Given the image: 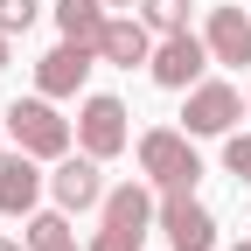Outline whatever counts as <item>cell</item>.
<instances>
[{
    "instance_id": "1",
    "label": "cell",
    "mask_w": 251,
    "mask_h": 251,
    "mask_svg": "<svg viewBox=\"0 0 251 251\" xmlns=\"http://www.w3.org/2000/svg\"><path fill=\"white\" fill-rule=\"evenodd\" d=\"M153 224H161V202H153L140 181H119L98 202V237H91V251H140V237Z\"/></svg>"
},
{
    "instance_id": "2",
    "label": "cell",
    "mask_w": 251,
    "mask_h": 251,
    "mask_svg": "<svg viewBox=\"0 0 251 251\" xmlns=\"http://www.w3.org/2000/svg\"><path fill=\"white\" fill-rule=\"evenodd\" d=\"M140 175L161 188V196H175V188H196V181H202L196 140L175 133V126H147V133H140Z\"/></svg>"
},
{
    "instance_id": "3",
    "label": "cell",
    "mask_w": 251,
    "mask_h": 251,
    "mask_svg": "<svg viewBox=\"0 0 251 251\" xmlns=\"http://www.w3.org/2000/svg\"><path fill=\"white\" fill-rule=\"evenodd\" d=\"M7 133H14V147L21 153H35V161H63L70 153V140H77V126L56 112V98H14L7 105Z\"/></svg>"
},
{
    "instance_id": "4",
    "label": "cell",
    "mask_w": 251,
    "mask_h": 251,
    "mask_svg": "<svg viewBox=\"0 0 251 251\" xmlns=\"http://www.w3.org/2000/svg\"><path fill=\"white\" fill-rule=\"evenodd\" d=\"M237 119H244V91L237 84H224V77L188 84V105H181V133L188 140H224V133H237Z\"/></svg>"
},
{
    "instance_id": "5",
    "label": "cell",
    "mask_w": 251,
    "mask_h": 251,
    "mask_svg": "<svg viewBox=\"0 0 251 251\" xmlns=\"http://www.w3.org/2000/svg\"><path fill=\"white\" fill-rule=\"evenodd\" d=\"M77 147L98 153V161H112V153L133 147V126H126V105L112 98V91H91V98L77 105Z\"/></svg>"
},
{
    "instance_id": "6",
    "label": "cell",
    "mask_w": 251,
    "mask_h": 251,
    "mask_svg": "<svg viewBox=\"0 0 251 251\" xmlns=\"http://www.w3.org/2000/svg\"><path fill=\"white\" fill-rule=\"evenodd\" d=\"M209 63H216L209 42H202V35H188V28H175V35L153 42V63H147V70H153V84H161V91H188V84H202Z\"/></svg>"
},
{
    "instance_id": "7",
    "label": "cell",
    "mask_w": 251,
    "mask_h": 251,
    "mask_svg": "<svg viewBox=\"0 0 251 251\" xmlns=\"http://www.w3.org/2000/svg\"><path fill=\"white\" fill-rule=\"evenodd\" d=\"M161 237H168V251H216V216L196 202V188L161 196Z\"/></svg>"
},
{
    "instance_id": "8",
    "label": "cell",
    "mask_w": 251,
    "mask_h": 251,
    "mask_svg": "<svg viewBox=\"0 0 251 251\" xmlns=\"http://www.w3.org/2000/svg\"><path fill=\"white\" fill-rule=\"evenodd\" d=\"M105 161H98V153H63V161H56V175H49V196H56V209H98L105 202V175H98Z\"/></svg>"
},
{
    "instance_id": "9",
    "label": "cell",
    "mask_w": 251,
    "mask_h": 251,
    "mask_svg": "<svg viewBox=\"0 0 251 251\" xmlns=\"http://www.w3.org/2000/svg\"><path fill=\"white\" fill-rule=\"evenodd\" d=\"M91 63H98V49L63 35V42L35 63V91H42V98H77V91H84V77H91Z\"/></svg>"
},
{
    "instance_id": "10",
    "label": "cell",
    "mask_w": 251,
    "mask_h": 251,
    "mask_svg": "<svg viewBox=\"0 0 251 251\" xmlns=\"http://www.w3.org/2000/svg\"><path fill=\"white\" fill-rule=\"evenodd\" d=\"M42 202V168H35V153H0V216H35Z\"/></svg>"
},
{
    "instance_id": "11",
    "label": "cell",
    "mask_w": 251,
    "mask_h": 251,
    "mask_svg": "<svg viewBox=\"0 0 251 251\" xmlns=\"http://www.w3.org/2000/svg\"><path fill=\"white\" fill-rule=\"evenodd\" d=\"M98 56L119 63V70H133V63H153V28L140 14H112L105 35H98Z\"/></svg>"
},
{
    "instance_id": "12",
    "label": "cell",
    "mask_w": 251,
    "mask_h": 251,
    "mask_svg": "<svg viewBox=\"0 0 251 251\" xmlns=\"http://www.w3.org/2000/svg\"><path fill=\"white\" fill-rule=\"evenodd\" d=\"M202 42H209V56H216V63L244 70V63H251V21H244V7H209Z\"/></svg>"
},
{
    "instance_id": "13",
    "label": "cell",
    "mask_w": 251,
    "mask_h": 251,
    "mask_svg": "<svg viewBox=\"0 0 251 251\" xmlns=\"http://www.w3.org/2000/svg\"><path fill=\"white\" fill-rule=\"evenodd\" d=\"M105 21H112V7H105V0H56V28H63L70 42H91V49H98Z\"/></svg>"
},
{
    "instance_id": "14",
    "label": "cell",
    "mask_w": 251,
    "mask_h": 251,
    "mask_svg": "<svg viewBox=\"0 0 251 251\" xmlns=\"http://www.w3.org/2000/svg\"><path fill=\"white\" fill-rule=\"evenodd\" d=\"M28 251H77L70 209H42V216H28Z\"/></svg>"
},
{
    "instance_id": "15",
    "label": "cell",
    "mask_w": 251,
    "mask_h": 251,
    "mask_svg": "<svg viewBox=\"0 0 251 251\" xmlns=\"http://www.w3.org/2000/svg\"><path fill=\"white\" fill-rule=\"evenodd\" d=\"M133 14L153 28V35H175V28H188V0H140Z\"/></svg>"
},
{
    "instance_id": "16",
    "label": "cell",
    "mask_w": 251,
    "mask_h": 251,
    "mask_svg": "<svg viewBox=\"0 0 251 251\" xmlns=\"http://www.w3.org/2000/svg\"><path fill=\"white\" fill-rule=\"evenodd\" d=\"M42 14V0H0V35H28Z\"/></svg>"
},
{
    "instance_id": "17",
    "label": "cell",
    "mask_w": 251,
    "mask_h": 251,
    "mask_svg": "<svg viewBox=\"0 0 251 251\" xmlns=\"http://www.w3.org/2000/svg\"><path fill=\"white\" fill-rule=\"evenodd\" d=\"M224 168L237 181H251V133H224Z\"/></svg>"
},
{
    "instance_id": "18",
    "label": "cell",
    "mask_w": 251,
    "mask_h": 251,
    "mask_svg": "<svg viewBox=\"0 0 251 251\" xmlns=\"http://www.w3.org/2000/svg\"><path fill=\"white\" fill-rule=\"evenodd\" d=\"M105 7H112V14H133V7H140V0H105Z\"/></svg>"
},
{
    "instance_id": "19",
    "label": "cell",
    "mask_w": 251,
    "mask_h": 251,
    "mask_svg": "<svg viewBox=\"0 0 251 251\" xmlns=\"http://www.w3.org/2000/svg\"><path fill=\"white\" fill-rule=\"evenodd\" d=\"M0 251H28V244H14V237H0Z\"/></svg>"
},
{
    "instance_id": "20",
    "label": "cell",
    "mask_w": 251,
    "mask_h": 251,
    "mask_svg": "<svg viewBox=\"0 0 251 251\" xmlns=\"http://www.w3.org/2000/svg\"><path fill=\"white\" fill-rule=\"evenodd\" d=\"M0 70H7V35H0Z\"/></svg>"
},
{
    "instance_id": "21",
    "label": "cell",
    "mask_w": 251,
    "mask_h": 251,
    "mask_svg": "<svg viewBox=\"0 0 251 251\" xmlns=\"http://www.w3.org/2000/svg\"><path fill=\"white\" fill-rule=\"evenodd\" d=\"M230 251H251V237H237V244H230Z\"/></svg>"
},
{
    "instance_id": "22",
    "label": "cell",
    "mask_w": 251,
    "mask_h": 251,
    "mask_svg": "<svg viewBox=\"0 0 251 251\" xmlns=\"http://www.w3.org/2000/svg\"><path fill=\"white\" fill-rule=\"evenodd\" d=\"M244 112H251V84H244Z\"/></svg>"
},
{
    "instance_id": "23",
    "label": "cell",
    "mask_w": 251,
    "mask_h": 251,
    "mask_svg": "<svg viewBox=\"0 0 251 251\" xmlns=\"http://www.w3.org/2000/svg\"><path fill=\"white\" fill-rule=\"evenodd\" d=\"M0 153H7V147H0Z\"/></svg>"
}]
</instances>
